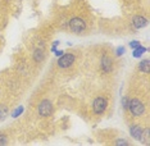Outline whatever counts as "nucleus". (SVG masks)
Listing matches in <instances>:
<instances>
[{
  "label": "nucleus",
  "instance_id": "obj_7",
  "mask_svg": "<svg viewBox=\"0 0 150 146\" xmlns=\"http://www.w3.org/2000/svg\"><path fill=\"white\" fill-rule=\"evenodd\" d=\"M101 67H103V69L105 71V72H110L112 71V62L108 56L103 58V60H101Z\"/></svg>",
  "mask_w": 150,
  "mask_h": 146
},
{
  "label": "nucleus",
  "instance_id": "obj_8",
  "mask_svg": "<svg viewBox=\"0 0 150 146\" xmlns=\"http://www.w3.org/2000/svg\"><path fill=\"white\" fill-rule=\"evenodd\" d=\"M134 26L136 28H141V27L146 26V19L144 17H135L134 18Z\"/></svg>",
  "mask_w": 150,
  "mask_h": 146
},
{
  "label": "nucleus",
  "instance_id": "obj_10",
  "mask_svg": "<svg viewBox=\"0 0 150 146\" xmlns=\"http://www.w3.org/2000/svg\"><path fill=\"white\" fill-rule=\"evenodd\" d=\"M145 51H146L145 47H142V46H137V47H136V50L134 51V55H135L136 58H137V56H141V54H144Z\"/></svg>",
  "mask_w": 150,
  "mask_h": 146
},
{
  "label": "nucleus",
  "instance_id": "obj_16",
  "mask_svg": "<svg viewBox=\"0 0 150 146\" xmlns=\"http://www.w3.org/2000/svg\"><path fill=\"white\" fill-rule=\"evenodd\" d=\"M123 51H125L123 47H119V49H118V55H119V54H123Z\"/></svg>",
  "mask_w": 150,
  "mask_h": 146
},
{
  "label": "nucleus",
  "instance_id": "obj_5",
  "mask_svg": "<svg viewBox=\"0 0 150 146\" xmlns=\"http://www.w3.org/2000/svg\"><path fill=\"white\" fill-rule=\"evenodd\" d=\"M73 62H74V55H72V54H66V55H62V58L58 60V64L62 68H67V67L72 66Z\"/></svg>",
  "mask_w": 150,
  "mask_h": 146
},
{
  "label": "nucleus",
  "instance_id": "obj_2",
  "mask_svg": "<svg viewBox=\"0 0 150 146\" xmlns=\"http://www.w3.org/2000/svg\"><path fill=\"white\" fill-rule=\"evenodd\" d=\"M69 27L71 30L74 32V33H80V32H83V30L86 28V23H85L83 19L81 18H72L69 22Z\"/></svg>",
  "mask_w": 150,
  "mask_h": 146
},
{
  "label": "nucleus",
  "instance_id": "obj_12",
  "mask_svg": "<svg viewBox=\"0 0 150 146\" xmlns=\"http://www.w3.org/2000/svg\"><path fill=\"white\" fill-rule=\"evenodd\" d=\"M6 142H8V140H6L5 136L0 135V145H6Z\"/></svg>",
  "mask_w": 150,
  "mask_h": 146
},
{
  "label": "nucleus",
  "instance_id": "obj_15",
  "mask_svg": "<svg viewBox=\"0 0 150 146\" xmlns=\"http://www.w3.org/2000/svg\"><path fill=\"white\" fill-rule=\"evenodd\" d=\"M117 145H128V144H127V142H126L125 140H122V141L118 140V141H117Z\"/></svg>",
  "mask_w": 150,
  "mask_h": 146
},
{
  "label": "nucleus",
  "instance_id": "obj_6",
  "mask_svg": "<svg viewBox=\"0 0 150 146\" xmlns=\"http://www.w3.org/2000/svg\"><path fill=\"white\" fill-rule=\"evenodd\" d=\"M129 132H131V136L136 140H142V135H144V131H142L141 127L139 126H132L129 128Z\"/></svg>",
  "mask_w": 150,
  "mask_h": 146
},
{
  "label": "nucleus",
  "instance_id": "obj_11",
  "mask_svg": "<svg viewBox=\"0 0 150 146\" xmlns=\"http://www.w3.org/2000/svg\"><path fill=\"white\" fill-rule=\"evenodd\" d=\"M8 114V109L4 107V105H0V121H3Z\"/></svg>",
  "mask_w": 150,
  "mask_h": 146
},
{
  "label": "nucleus",
  "instance_id": "obj_13",
  "mask_svg": "<svg viewBox=\"0 0 150 146\" xmlns=\"http://www.w3.org/2000/svg\"><path fill=\"white\" fill-rule=\"evenodd\" d=\"M129 45H131V47H134V49H136V47H137V46H140V44H139L137 41H134V42H131V44H129Z\"/></svg>",
  "mask_w": 150,
  "mask_h": 146
},
{
  "label": "nucleus",
  "instance_id": "obj_3",
  "mask_svg": "<svg viewBox=\"0 0 150 146\" xmlns=\"http://www.w3.org/2000/svg\"><path fill=\"white\" fill-rule=\"evenodd\" d=\"M52 110H53V105L49 100H44L41 104L39 105V114L41 117H47V115L52 114Z\"/></svg>",
  "mask_w": 150,
  "mask_h": 146
},
{
  "label": "nucleus",
  "instance_id": "obj_4",
  "mask_svg": "<svg viewBox=\"0 0 150 146\" xmlns=\"http://www.w3.org/2000/svg\"><path fill=\"white\" fill-rule=\"evenodd\" d=\"M105 108H107V100L104 99V97H98V99H95L94 101V111L98 114L103 113L105 110Z\"/></svg>",
  "mask_w": 150,
  "mask_h": 146
},
{
  "label": "nucleus",
  "instance_id": "obj_14",
  "mask_svg": "<svg viewBox=\"0 0 150 146\" xmlns=\"http://www.w3.org/2000/svg\"><path fill=\"white\" fill-rule=\"evenodd\" d=\"M23 110V108H19V109H17L16 110V113L14 114H13V117H17V115H19V114H21V111Z\"/></svg>",
  "mask_w": 150,
  "mask_h": 146
},
{
  "label": "nucleus",
  "instance_id": "obj_9",
  "mask_svg": "<svg viewBox=\"0 0 150 146\" xmlns=\"http://www.w3.org/2000/svg\"><path fill=\"white\" fill-rule=\"evenodd\" d=\"M140 71H142V72H145V73H149V71H150V60L149 59H145V60H142L141 63H140Z\"/></svg>",
  "mask_w": 150,
  "mask_h": 146
},
{
  "label": "nucleus",
  "instance_id": "obj_1",
  "mask_svg": "<svg viewBox=\"0 0 150 146\" xmlns=\"http://www.w3.org/2000/svg\"><path fill=\"white\" fill-rule=\"evenodd\" d=\"M128 108H129V111H131L135 117H140V115H142L144 111H145L144 104H142L139 99H132L131 101H129Z\"/></svg>",
  "mask_w": 150,
  "mask_h": 146
}]
</instances>
